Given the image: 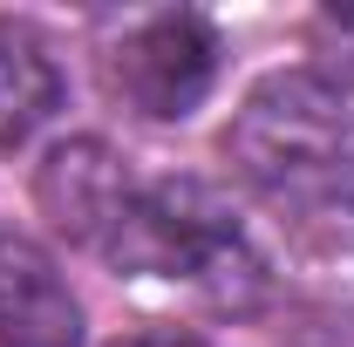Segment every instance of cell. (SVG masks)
I'll return each instance as SVG.
<instances>
[{"label": "cell", "instance_id": "cell-6", "mask_svg": "<svg viewBox=\"0 0 354 347\" xmlns=\"http://www.w3.org/2000/svg\"><path fill=\"white\" fill-rule=\"evenodd\" d=\"M55 102H62V75H55L48 48L28 28L0 21V150H21L55 116Z\"/></svg>", "mask_w": 354, "mask_h": 347}, {"label": "cell", "instance_id": "cell-2", "mask_svg": "<svg viewBox=\"0 0 354 347\" xmlns=\"http://www.w3.org/2000/svg\"><path fill=\"white\" fill-rule=\"evenodd\" d=\"M102 259L123 272H143V279H177L218 306H245L266 286V265L232 212V198L198 177L136 184L116 232L102 238Z\"/></svg>", "mask_w": 354, "mask_h": 347}, {"label": "cell", "instance_id": "cell-3", "mask_svg": "<svg viewBox=\"0 0 354 347\" xmlns=\"http://www.w3.org/2000/svg\"><path fill=\"white\" fill-rule=\"evenodd\" d=\"M218 82V35L198 14H150L109 55V88L130 102L136 116L177 123L191 116Z\"/></svg>", "mask_w": 354, "mask_h": 347}, {"label": "cell", "instance_id": "cell-1", "mask_svg": "<svg viewBox=\"0 0 354 347\" xmlns=\"http://www.w3.org/2000/svg\"><path fill=\"white\" fill-rule=\"evenodd\" d=\"M225 150L293 232L320 238L354 232V109L327 75L307 68L266 75L239 102Z\"/></svg>", "mask_w": 354, "mask_h": 347}, {"label": "cell", "instance_id": "cell-5", "mask_svg": "<svg viewBox=\"0 0 354 347\" xmlns=\"http://www.w3.org/2000/svg\"><path fill=\"white\" fill-rule=\"evenodd\" d=\"M82 306L35 238L0 225V347H75Z\"/></svg>", "mask_w": 354, "mask_h": 347}, {"label": "cell", "instance_id": "cell-7", "mask_svg": "<svg viewBox=\"0 0 354 347\" xmlns=\"http://www.w3.org/2000/svg\"><path fill=\"white\" fill-rule=\"evenodd\" d=\"M123 347H205V341H177V334H136V341H123Z\"/></svg>", "mask_w": 354, "mask_h": 347}, {"label": "cell", "instance_id": "cell-4", "mask_svg": "<svg viewBox=\"0 0 354 347\" xmlns=\"http://www.w3.org/2000/svg\"><path fill=\"white\" fill-rule=\"evenodd\" d=\"M35 191H41V212L55 218V232H68L75 245H95V252H102V238L116 232L136 177L123 171V157H116L109 143L75 136V143H62L41 164V184H35Z\"/></svg>", "mask_w": 354, "mask_h": 347}]
</instances>
